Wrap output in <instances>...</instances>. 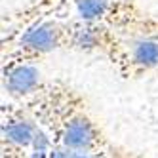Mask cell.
I'll use <instances>...</instances> for the list:
<instances>
[{
    "instance_id": "3957f363",
    "label": "cell",
    "mask_w": 158,
    "mask_h": 158,
    "mask_svg": "<svg viewBox=\"0 0 158 158\" xmlns=\"http://www.w3.org/2000/svg\"><path fill=\"white\" fill-rule=\"evenodd\" d=\"M40 82V71L32 65H19L6 74V88L15 97L35 92Z\"/></svg>"
},
{
    "instance_id": "8992f818",
    "label": "cell",
    "mask_w": 158,
    "mask_h": 158,
    "mask_svg": "<svg viewBox=\"0 0 158 158\" xmlns=\"http://www.w3.org/2000/svg\"><path fill=\"white\" fill-rule=\"evenodd\" d=\"M109 2L107 0H76V12L84 21L99 19L105 14Z\"/></svg>"
},
{
    "instance_id": "7a4b0ae2",
    "label": "cell",
    "mask_w": 158,
    "mask_h": 158,
    "mask_svg": "<svg viewBox=\"0 0 158 158\" xmlns=\"http://www.w3.org/2000/svg\"><path fill=\"white\" fill-rule=\"evenodd\" d=\"M59 36H61V31L55 23H40L23 35L21 46L31 52L46 53V52H52L57 48Z\"/></svg>"
},
{
    "instance_id": "52a82bcc",
    "label": "cell",
    "mask_w": 158,
    "mask_h": 158,
    "mask_svg": "<svg viewBox=\"0 0 158 158\" xmlns=\"http://www.w3.org/2000/svg\"><path fill=\"white\" fill-rule=\"evenodd\" d=\"M74 46L78 50H94L97 44H99V36H97V32L94 29H89V27H82V29H78L74 32Z\"/></svg>"
},
{
    "instance_id": "ba28073f",
    "label": "cell",
    "mask_w": 158,
    "mask_h": 158,
    "mask_svg": "<svg viewBox=\"0 0 158 158\" xmlns=\"http://www.w3.org/2000/svg\"><path fill=\"white\" fill-rule=\"evenodd\" d=\"M48 158H97L89 152H78V151H69L63 147H53L48 152Z\"/></svg>"
},
{
    "instance_id": "5b68a950",
    "label": "cell",
    "mask_w": 158,
    "mask_h": 158,
    "mask_svg": "<svg viewBox=\"0 0 158 158\" xmlns=\"http://www.w3.org/2000/svg\"><path fill=\"white\" fill-rule=\"evenodd\" d=\"M133 63L143 69H154L158 67V42L152 40H137L131 48Z\"/></svg>"
},
{
    "instance_id": "6da1fadb",
    "label": "cell",
    "mask_w": 158,
    "mask_h": 158,
    "mask_svg": "<svg viewBox=\"0 0 158 158\" xmlns=\"http://www.w3.org/2000/svg\"><path fill=\"white\" fill-rule=\"evenodd\" d=\"M97 145V130L92 122L84 116H76L67 122L61 133V147L69 151L89 152L94 154V147Z\"/></svg>"
},
{
    "instance_id": "277c9868",
    "label": "cell",
    "mask_w": 158,
    "mask_h": 158,
    "mask_svg": "<svg viewBox=\"0 0 158 158\" xmlns=\"http://www.w3.org/2000/svg\"><path fill=\"white\" fill-rule=\"evenodd\" d=\"M38 128L29 120H10L2 126V135L8 143H12L19 149H27L32 147Z\"/></svg>"
}]
</instances>
